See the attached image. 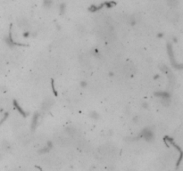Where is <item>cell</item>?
Returning a JSON list of instances; mask_svg holds the SVG:
<instances>
[{
  "mask_svg": "<svg viewBox=\"0 0 183 171\" xmlns=\"http://www.w3.org/2000/svg\"><path fill=\"white\" fill-rule=\"evenodd\" d=\"M90 116H91L92 118H94V119H98V114L96 112H92Z\"/></svg>",
  "mask_w": 183,
  "mask_h": 171,
  "instance_id": "obj_7",
  "label": "cell"
},
{
  "mask_svg": "<svg viewBox=\"0 0 183 171\" xmlns=\"http://www.w3.org/2000/svg\"><path fill=\"white\" fill-rule=\"evenodd\" d=\"M53 103H54V101H53L52 99H47V100H45V102L43 103V104H42V108L44 110H48L49 109L51 106L53 105Z\"/></svg>",
  "mask_w": 183,
  "mask_h": 171,
  "instance_id": "obj_1",
  "label": "cell"
},
{
  "mask_svg": "<svg viewBox=\"0 0 183 171\" xmlns=\"http://www.w3.org/2000/svg\"><path fill=\"white\" fill-rule=\"evenodd\" d=\"M178 19V15L175 13H169V20L170 21H176Z\"/></svg>",
  "mask_w": 183,
  "mask_h": 171,
  "instance_id": "obj_2",
  "label": "cell"
},
{
  "mask_svg": "<svg viewBox=\"0 0 183 171\" xmlns=\"http://www.w3.org/2000/svg\"><path fill=\"white\" fill-rule=\"evenodd\" d=\"M38 114H35L34 117H33V121H32V125H31L32 128H34L35 127H36L37 122H38Z\"/></svg>",
  "mask_w": 183,
  "mask_h": 171,
  "instance_id": "obj_3",
  "label": "cell"
},
{
  "mask_svg": "<svg viewBox=\"0 0 183 171\" xmlns=\"http://www.w3.org/2000/svg\"><path fill=\"white\" fill-rule=\"evenodd\" d=\"M27 25V22L26 21H23V20H22V21H19V26L20 27H22V28H23L24 26H26Z\"/></svg>",
  "mask_w": 183,
  "mask_h": 171,
  "instance_id": "obj_5",
  "label": "cell"
},
{
  "mask_svg": "<svg viewBox=\"0 0 183 171\" xmlns=\"http://www.w3.org/2000/svg\"><path fill=\"white\" fill-rule=\"evenodd\" d=\"M64 9H65V5H61V6H60V13L61 14H63V13H64Z\"/></svg>",
  "mask_w": 183,
  "mask_h": 171,
  "instance_id": "obj_6",
  "label": "cell"
},
{
  "mask_svg": "<svg viewBox=\"0 0 183 171\" xmlns=\"http://www.w3.org/2000/svg\"><path fill=\"white\" fill-rule=\"evenodd\" d=\"M53 3V0H44V5L46 7H50Z\"/></svg>",
  "mask_w": 183,
  "mask_h": 171,
  "instance_id": "obj_4",
  "label": "cell"
}]
</instances>
